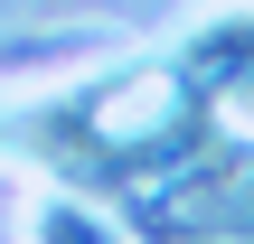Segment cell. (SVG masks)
Returning a JSON list of instances; mask_svg holds the SVG:
<instances>
[{
    "label": "cell",
    "mask_w": 254,
    "mask_h": 244,
    "mask_svg": "<svg viewBox=\"0 0 254 244\" xmlns=\"http://www.w3.org/2000/svg\"><path fill=\"white\" fill-rule=\"evenodd\" d=\"M38 244H123L104 216H85V207H66V197H47L38 207Z\"/></svg>",
    "instance_id": "cell-1"
}]
</instances>
